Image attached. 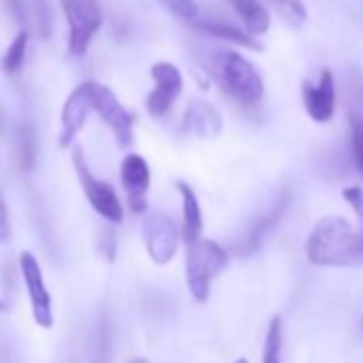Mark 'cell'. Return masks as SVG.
<instances>
[{
	"label": "cell",
	"mask_w": 363,
	"mask_h": 363,
	"mask_svg": "<svg viewBox=\"0 0 363 363\" xmlns=\"http://www.w3.org/2000/svg\"><path fill=\"white\" fill-rule=\"evenodd\" d=\"M3 289H5V299H7V303H11V299L16 297V276H13V265L11 263H7L5 265V269H3Z\"/></svg>",
	"instance_id": "obj_29"
},
{
	"label": "cell",
	"mask_w": 363,
	"mask_h": 363,
	"mask_svg": "<svg viewBox=\"0 0 363 363\" xmlns=\"http://www.w3.org/2000/svg\"><path fill=\"white\" fill-rule=\"evenodd\" d=\"M229 255L214 240H195L186 244V284L195 301L210 299L212 280L227 267Z\"/></svg>",
	"instance_id": "obj_3"
},
{
	"label": "cell",
	"mask_w": 363,
	"mask_h": 363,
	"mask_svg": "<svg viewBox=\"0 0 363 363\" xmlns=\"http://www.w3.org/2000/svg\"><path fill=\"white\" fill-rule=\"evenodd\" d=\"M73 164H75L77 177L82 182V189L86 193V199L90 201L94 212L101 214L107 223L120 225L122 218H124V210H122V203H120L113 186L92 175V171H90V167H88V162H86L79 147L73 152Z\"/></svg>",
	"instance_id": "obj_5"
},
{
	"label": "cell",
	"mask_w": 363,
	"mask_h": 363,
	"mask_svg": "<svg viewBox=\"0 0 363 363\" xmlns=\"http://www.w3.org/2000/svg\"><path fill=\"white\" fill-rule=\"evenodd\" d=\"M120 179L128 197V206L135 214H143L147 203V191H150V167L143 156L128 154L124 156L120 164Z\"/></svg>",
	"instance_id": "obj_12"
},
{
	"label": "cell",
	"mask_w": 363,
	"mask_h": 363,
	"mask_svg": "<svg viewBox=\"0 0 363 363\" xmlns=\"http://www.w3.org/2000/svg\"><path fill=\"white\" fill-rule=\"evenodd\" d=\"M92 111V90H90V82L79 84L67 99L62 113H60V147H69L73 143V139L77 137V133L84 128L88 113Z\"/></svg>",
	"instance_id": "obj_10"
},
{
	"label": "cell",
	"mask_w": 363,
	"mask_h": 363,
	"mask_svg": "<svg viewBox=\"0 0 363 363\" xmlns=\"http://www.w3.org/2000/svg\"><path fill=\"white\" fill-rule=\"evenodd\" d=\"M0 363H22L18 340L5 329H0Z\"/></svg>",
	"instance_id": "obj_25"
},
{
	"label": "cell",
	"mask_w": 363,
	"mask_h": 363,
	"mask_svg": "<svg viewBox=\"0 0 363 363\" xmlns=\"http://www.w3.org/2000/svg\"><path fill=\"white\" fill-rule=\"evenodd\" d=\"M301 96H303V107L308 111V116L318 122L325 124L333 118L335 113V82H333V73L329 69H323L320 77L316 84L312 82H303L301 84Z\"/></svg>",
	"instance_id": "obj_11"
},
{
	"label": "cell",
	"mask_w": 363,
	"mask_h": 363,
	"mask_svg": "<svg viewBox=\"0 0 363 363\" xmlns=\"http://www.w3.org/2000/svg\"><path fill=\"white\" fill-rule=\"evenodd\" d=\"M306 257L312 265H348L363 257L361 231H354L352 225L340 216H327L318 220L308 235Z\"/></svg>",
	"instance_id": "obj_1"
},
{
	"label": "cell",
	"mask_w": 363,
	"mask_h": 363,
	"mask_svg": "<svg viewBox=\"0 0 363 363\" xmlns=\"http://www.w3.org/2000/svg\"><path fill=\"white\" fill-rule=\"evenodd\" d=\"M101 252L105 255L107 261L116 259V235H113V231H105V238L101 242Z\"/></svg>",
	"instance_id": "obj_30"
},
{
	"label": "cell",
	"mask_w": 363,
	"mask_h": 363,
	"mask_svg": "<svg viewBox=\"0 0 363 363\" xmlns=\"http://www.w3.org/2000/svg\"><path fill=\"white\" fill-rule=\"evenodd\" d=\"M150 75L156 88L150 92L145 105L152 118H162L179 96L182 88H184V79H182L179 69L171 62H156L150 69Z\"/></svg>",
	"instance_id": "obj_9"
},
{
	"label": "cell",
	"mask_w": 363,
	"mask_h": 363,
	"mask_svg": "<svg viewBox=\"0 0 363 363\" xmlns=\"http://www.w3.org/2000/svg\"><path fill=\"white\" fill-rule=\"evenodd\" d=\"M20 272L24 278V284L28 289V297L33 303V316L37 320L39 327L43 329H52L54 325V312H52V297L50 291L43 282V272L39 261L35 259L33 252L24 250L20 255Z\"/></svg>",
	"instance_id": "obj_8"
},
{
	"label": "cell",
	"mask_w": 363,
	"mask_h": 363,
	"mask_svg": "<svg viewBox=\"0 0 363 363\" xmlns=\"http://www.w3.org/2000/svg\"><path fill=\"white\" fill-rule=\"evenodd\" d=\"M141 233H143L147 255L156 265H167L175 257L179 231L164 212L160 210L145 212L143 223H141Z\"/></svg>",
	"instance_id": "obj_6"
},
{
	"label": "cell",
	"mask_w": 363,
	"mask_h": 363,
	"mask_svg": "<svg viewBox=\"0 0 363 363\" xmlns=\"http://www.w3.org/2000/svg\"><path fill=\"white\" fill-rule=\"evenodd\" d=\"M197 26H199L203 33L212 35V37L231 41V43L242 45V48L261 50V45L252 39L250 33H244V30H240V28H235V26H231V24H225V22H210V20H208V22H197Z\"/></svg>",
	"instance_id": "obj_20"
},
{
	"label": "cell",
	"mask_w": 363,
	"mask_h": 363,
	"mask_svg": "<svg viewBox=\"0 0 363 363\" xmlns=\"http://www.w3.org/2000/svg\"><path fill=\"white\" fill-rule=\"evenodd\" d=\"M223 116L216 107H212L206 101H193L186 107L184 113V128L186 133L201 137V139H212L218 137L223 130Z\"/></svg>",
	"instance_id": "obj_13"
},
{
	"label": "cell",
	"mask_w": 363,
	"mask_h": 363,
	"mask_svg": "<svg viewBox=\"0 0 363 363\" xmlns=\"http://www.w3.org/2000/svg\"><path fill=\"white\" fill-rule=\"evenodd\" d=\"M282 346H284L282 318H280V316H274L272 323H269V327H267V335H265L263 363H284Z\"/></svg>",
	"instance_id": "obj_21"
},
{
	"label": "cell",
	"mask_w": 363,
	"mask_h": 363,
	"mask_svg": "<svg viewBox=\"0 0 363 363\" xmlns=\"http://www.w3.org/2000/svg\"><path fill=\"white\" fill-rule=\"evenodd\" d=\"M7 308H9V303H7V301H0V312H5Z\"/></svg>",
	"instance_id": "obj_32"
},
{
	"label": "cell",
	"mask_w": 363,
	"mask_h": 363,
	"mask_svg": "<svg viewBox=\"0 0 363 363\" xmlns=\"http://www.w3.org/2000/svg\"><path fill=\"white\" fill-rule=\"evenodd\" d=\"M11 238V225H9V210L3 197V191H0V244H5Z\"/></svg>",
	"instance_id": "obj_28"
},
{
	"label": "cell",
	"mask_w": 363,
	"mask_h": 363,
	"mask_svg": "<svg viewBox=\"0 0 363 363\" xmlns=\"http://www.w3.org/2000/svg\"><path fill=\"white\" fill-rule=\"evenodd\" d=\"M229 3L235 9V13L242 18L246 33H250L252 37H259L269 30L272 18L263 3H259V0H229Z\"/></svg>",
	"instance_id": "obj_17"
},
{
	"label": "cell",
	"mask_w": 363,
	"mask_h": 363,
	"mask_svg": "<svg viewBox=\"0 0 363 363\" xmlns=\"http://www.w3.org/2000/svg\"><path fill=\"white\" fill-rule=\"evenodd\" d=\"M90 90H92V111H96L101 120L111 128L120 147H130L135 137L133 116L124 109V105L107 86L99 82H90Z\"/></svg>",
	"instance_id": "obj_7"
},
{
	"label": "cell",
	"mask_w": 363,
	"mask_h": 363,
	"mask_svg": "<svg viewBox=\"0 0 363 363\" xmlns=\"http://www.w3.org/2000/svg\"><path fill=\"white\" fill-rule=\"evenodd\" d=\"M26 54H28V30H20L3 56V71L7 75H16L22 69Z\"/></svg>",
	"instance_id": "obj_22"
},
{
	"label": "cell",
	"mask_w": 363,
	"mask_h": 363,
	"mask_svg": "<svg viewBox=\"0 0 363 363\" xmlns=\"http://www.w3.org/2000/svg\"><path fill=\"white\" fill-rule=\"evenodd\" d=\"M130 363H150V361H147V359H143V357H135Z\"/></svg>",
	"instance_id": "obj_31"
},
{
	"label": "cell",
	"mask_w": 363,
	"mask_h": 363,
	"mask_svg": "<svg viewBox=\"0 0 363 363\" xmlns=\"http://www.w3.org/2000/svg\"><path fill=\"white\" fill-rule=\"evenodd\" d=\"M212 73L223 86V90L235 101L250 107L261 103L265 94L263 77L246 56L233 50H220L212 58Z\"/></svg>",
	"instance_id": "obj_2"
},
{
	"label": "cell",
	"mask_w": 363,
	"mask_h": 363,
	"mask_svg": "<svg viewBox=\"0 0 363 363\" xmlns=\"http://www.w3.org/2000/svg\"><path fill=\"white\" fill-rule=\"evenodd\" d=\"M60 3L69 22V54L82 58L103 26V13L96 0H60Z\"/></svg>",
	"instance_id": "obj_4"
},
{
	"label": "cell",
	"mask_w": 363,
	"mask_h": 363,
	"mask_svg": "<svg viewBox=\"0 0 363 363\" xmlns=\"http://www.w3.org/2000/svg\"><path fill=\"white\" fill-rule=\"evenodd\" d=\"M167 7L179 16L182 20H189V22H195L197 16H199V5L195 3V0H164Z\"/></svg>",
	"instance_id": "obj_26"
},
{
	"label": "cell",
	"mask_w": 363,
	"mask_h": 363,
	"mask_svg": "<svg viewBox=\"0 0 363 363\" xmlns=\"http://www.w3.org/2000/svg\"><path fill=\"white\" fill-rule=\"evenodd\" d=\"M348 128H350V147L357 169L363 175V84L354 77L348 96Z\"/></svg>",
	"instance_id": "obj_14"
},
{
	"label": "cell",
	"mask_w": 363,
	"mask_h": 363,
	"mask_svg": "<svg viewBox=\"0 0 363 363\" xmlns=\"http://www.w3.org/2000/svg\"><path fill=\"white\" fill-rule=\"evenodd\" d=\"M11 5L16 13L24 22H30V26L41 37H50L54 24H52V11H50L48 0H11Z\"/></svg>",
	"instance_id": "obj_18"
},
{
	"label": "cell",
	"mask_w": 363,
	"mask_h": 363,
	"mask_svg": "<svg viewBox=\"0 0 363 363\" xmlns=\"http://www.w3.org/2000/svg\"><path fill=\"white\" fill-rule=\"evenodd\" d=\"M286 206H289V197L284 195L282 203H278V206H276V210H272L269 214H265L261 220H257V223L246 231L244 240L235 246L238 255H242V257H250L252 252H257V248L261 246L263 238H265V235H267V231H269V229L280 220V216H282V212L286 210Z\"/></svg>",
	"instance_id": "obj_16"
},
{
	"label": "cell",
	"mask_w": 363,
	"mask_h": 363,
	"mask_svg": "<svg viewBox=\"0 0 363 363\" xmlns=\"http://www.w3.org/2000/svg\"><path fill=\"white\" fill-rule=\"evenodd\" d=\"M344 199L350 203V208L354 210V214H357V218L361 223L359 231H361V244H363V193H361V189L350 186V189L344 191Z\"/></svg>",
	"instance_id": "obj_27"
},
{
	"label": "cell",
	"mask_w": 363,
	"mask_h": 363,
	"mask_svg": "<svg viewBox=\"0 0 363 363\" xmlns=\"http://www.w3.org/2000/svg\"><path fill=\"white\" fill-rule=\"evenodd\" d=\"M278 16L282 20H286L291 26H301L306 24L308 20V11L303 7V3H299V0H272Z\"/></svg>",
	"instance_id": "obj_24"
},
{
	"label": "cell",
	"mask_w": 363,
	"mask_h": 363,
	"mask_svg": "<svg viewBox=\"0 0 363 363\" xmlns=\"http://www.w3.org/2000/svg\"><path fill=\"white\" fill-rule=\"evenodd\" d=\"M16 154L22 171H33L39 154V135L37 126L33 122H24L18 128V141H16Z\"/></svg>",
	"instance_id": "obj_19"
},
{
	"label": "cell",
	"mask_w": 363,
	"mask_h": 363,
	"mask_svg": "<svg viewBox=\"0 0 363 363\" xmlns=\"http://www.w3.org/2000/svg\"><path fill=\"white\" fill-rule=\"evenodd\" d=\"M235 363H248L246 359H240V361H235Z\"/></svg>",
	"instance_id": "obj_33"
},
{
	"label": "cell",
	"mask_w": 363,
	"mask_h": 363,
	"mask_svg": "<svg viewBox=\"0 0 363 363\" xmlns=\"http://www.w3.org/2000/svg\"><path fill=\"white\" fill-rule=\"evenodd\" d=\"M177 191L182 193V210H184V229H182V238L184 242H195L201 238L203 231V218H201V208L195 191L186 184V182H177Z\"/></svg>",
	"instance_id": "obj_15"
},
{
	"label": "cell",
	"mask_w": 363,
	"mask_h": 363,
	"mask_svg": "<svg viewBox=\"0 0 363 363\" xmlns=\"http://www.w3.org/2000/svg\"><path fill=\"white\" fill-rule=\"evenodd\" d=\"M90 363H111V331L107 318H101L94 329Z\"/></svg>",
	"instance_id": "obj_23"
}]
</instances>
